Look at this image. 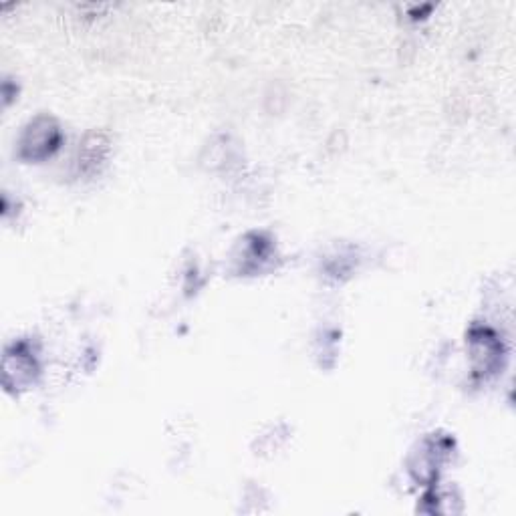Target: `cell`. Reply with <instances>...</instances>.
Returning a JSON list of instances; mask_svg holds the SVG:
<instances>
[{
  "label": "cell",
  "instance_id": "cell-1",
  "mask_svg": "<svg viewBox=\"0 0 516 516\" xmlns=\"http://www.w3.org/2000/svg\"><path fill=\"white\" fill-rule=\"evenodd\" d=\"M59 127L49 117H39L29 123L21 138V156L27 160H43L59 148Z\"/></svg>",
  "mask_w": 516,
  "mask_h": 516
},
{
  "label": "cell",
  "instance_id": "cell-2",
  "mask_svg": "<svg viewBox=\"0 0 516 516\" xmlns=\"http://www.w3.org/2000/svg\"><path fill=\"white\" fill-rule=\"evenodd\" d=\"M470 357L478 373H494L502 359V343L488 329H474L470 333Z\"/></svg>",
  "mask_w": 516,
  "mask_h": 516
}]
</instances>
